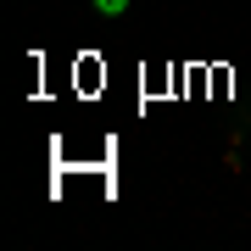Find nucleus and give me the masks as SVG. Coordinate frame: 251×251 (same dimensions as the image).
<instances>
[{
  "label": "nucleus",
  "mask_w": 251,
  "mask_h": 251,
  "mask_svg": "<svg viewBox=\"0 0 251 251\" xmlns=\"http://www.w3.org/2000/svg\"><path fill=\"white\" fill-rule=\"evenodd\" d=\"M95 11H100V17H123L128 0H95Z\"/></svg>",
  "instance_id": "obj_1"
}]
</instances>
